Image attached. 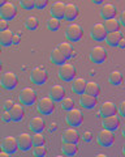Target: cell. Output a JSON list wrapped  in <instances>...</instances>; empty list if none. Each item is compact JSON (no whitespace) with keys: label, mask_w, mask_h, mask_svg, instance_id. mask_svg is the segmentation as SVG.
<instances>
[{"label":"cell","mask_w":125,"mask_h":157,"mask_svg":"<svg viewBox=\"0 0 125 157\" xmlns=\"http://www.w3.org/2000/svg\"><path fill=\"white\" fill-rule=\"evenodd\" d=\"M45 121H43L42 117H34L31 118L30 122H29V128H30L33 132H43L45 130Z\"/></svg>","instance_id":"21"},{"label":"cell","mask_w":125,"mask_h":157,"mask_svg":"<svg viewBox=\"0 0 125 157\" xmlns=\"http://www.w3.org/2000/svg\"><path fill=\"white\" fill-rule=\"evenodd\" d=\"M93 3H94V4H103L102 0H93Z\"/></svg>","instance_id":"49"},{"label":"cell","mask_w":125,"mask_h":157,"mask_svg":"<svg viewBox=\"0 0 125 157\" xmlns=\"http://www.w3.org/2000/svg\"><path fill=\"white\" fill-rule=\"evenodd\" d=\"M121 38H123L121 32H113V33H107L104 41H105V43H107L108 46L115 47V46H117V43H119V41Z\"/></svg>","instance_id":"28"},{"label":"cell","mask_w":125,"mask_h":157,"mask_svg":"<svg viewBox=\"0 0 125 157\" xmlns=\"http://www.w3.org/2000/svg\"><path fill=\"white\" fill-rule=\"evenodd\" d=\"M0 52H2V47H0Z\"/></svg>","instance_id":"54"},{"label":"cell","mask_w":125,"mask_h":157,"mask_svg":"<svg viewBox=\"0 0 125 157\" xmlns=\"http://www.w3.org/2000/svg\"><path fill=\"white\" fill-rule=\"evenodd\" d=\"M124 106H125V101H121L119 104V107H117V111H119V115L121 118H125V111H124Z\"/></svg>","instance_id":"43"},{"label":"cell","mask_w":125,"mask_h":157,"mask_svg":"<svg viewBox=\"0 0 125 157\" xmlns=\"http://www.w3.org/2000/svg\"><path fill=\"white\" fill-rule=\"evenodd\" d=\"M76 67L73 64H70V63H64L62 66H60L59 71H57V75H59V77L61 78L62 81L65 82H70L73 81L76 78Z\"/></svg>","instance_id":"1"},{"label":"cell","mask_w":125,"mask_h":157,"mask_svg":"<svg viewBox=\"0 0 125 157\" xmlns=\"http://www.w3.org/2000/svg\"><path fill=\"white\" fill-rule=\"evenodd\" d=\"M16 13H17V9L16 6L11 2H5L3 4V7L0 8V18L2 20H5V21H11L16 17Z\"/></svg>","instance_id":"9"},{"label":"cell","mask_w":125,"mask_h":157,"mask_svg":"<svg viewBox=\"0 0 125 157\" xmlns=\"http://www.w3.org/2000/svg\"><path fill=\"white\" fill-rule=\"evenodd\" d=\"M60 106H61L62 110L69 111V110H72L74 107V100L73 98H70V97H64L60 101Z\"/></svg>","instance_id":"34"},{"label":"cell","mask_w":125,"mask_h":157,"mask_svg":"<svg viewBox=\"0 0 125 157\" xmlns=\"http://www.w3.org/2000/svg\"><path fill=\"white\" fill-rule=\"evenodd\" d=\"M56 48L62 54V56H64L65 59H70L74 55V50H73V47H72V45L69 42H60Z\"/></svg>","instance_id":"25"},{"label":"cell","mask_w":125,"mask_h":157,"mask_svg":"<svg viewBox=\"0 0 125 157\" xmlns=\"http://www.w3.org/2000/svg\"><path fill=\"white\" fill-rule=\"evenodd\" d=\"M20 42H21V37H20V34H13V39H12V45H20Z\"/></svg>","instance_id":"44"},{"label":"cell","mask_w":125,"mask_h":157,"mask_svg":"<svg viewBox=\"0 0 125 157\" xmlns=\"http://www.w3.org/2000/svg\"><path fill=\"white\" fill-rule=\"evenodd\" d=\"M82 36H84V30L80 24L72 22L65 29V37L68 38V41H70V42H78L80 39L82 38Z\"/></svg>","instance_id":"2"},{"label":"cell","mask_w":125,"mask_h":157,"mask_svg":"<svg viewBox=\"0 0 125 157\" xmlns=\"http://www.w3.org/2000/svg\"><path fill=\"white\" fill-rule=\"evenodd\" d=\"M108 80H109V82H111L113 86H119L123 82L121 72H120V71H112L111 73H109V76H108Z\"/></svg>","instance_id":"32"},{"label":"cell","mask_w":125,"mask_h":157,"mask_svg":"<svg viewBox=\"0 0 125 157\" xmlns=\"http://www.w3.org/2000/svg\"><path fill=\"white\" fill-rule=\"evenodd\" d=\"M47 0H35L34 2V8L35 9H39V11H42V9H45L47 7Z\"/></svg>","instance_id":"39"},{"label":"cell","mask_w":125,"mask_h":157,"mask_svg":"<svg viewBox=\"0 0 125 157\" xmlns=\"http://www.w3.org/2000/svg\"><path fill=\"white\" fill-rule=\"evenodd\" d=\"M117 46L120 47V48H124L125 47V38L123 37L121 39H120V41H119V43H117Z\"/></svg>","instance_id":"46"},{"label":"cell","mask_w":125,"mask_h":157,"mask_svg":"<svg viewBox=\"0 0 125 157\" xmlns=\"http://www.w3.org/2000/svg\"><path fill=\"white\" fill-rule=\"evenodd\" d=\"M97 140L100 147H104V148H108L113 144V140H115V136H113V132L112 131H108V130H100L97 135Z\"/></svg>","instance_id":"10"},{"label":"cell","mask_w":125,"mask_h":157,"mask_svg":"<svg viewBox=\"0 0 125 157\" xmlns=\"http://www.w3.org/2000/svg\"><path fill=\"white\" fill-rule=\"evenodd\" d=\"M50 59H51V62L54 63V64H56V66H62L64 63L66 62V59L62 56V54L57 50V48H54L51 52H50Z\"/></svg>","instance_id":"29"},{"label":"cell","mask_w":125,"mask_h":157,"mask_svg":"<svg viewBox=\"0 0 125 157\" xmlns=\"http://www.w3.org/2000/svg\"><path fill=\"white\" fill-rule=\"evenodd\" d=\"M65 97V89L61 85H54L50 90V98L54 102H60Z\"/></svg>","instance_id":"22"},{"label":"cell","mask_w":125,"mask_h":157,"mask_svg":"<svg viewBox=\"0 0 125 157\" xmlns=\"http://www.w3.org/2000/svg\"><path fill=\"white\" fill-rule=\"evenodd\" d=\"M105 36H107V32L104 30L103 24H95V25H93L90 30V37L94 41H104Z\"/></svg>","instance_id":"18"},{"label":"cell","mask_w":125,"mask_h":157,"mask_svg":"<svg viewBox=\"0 0 125 157\" xmlns=\"http://www.w3.org/2000/svg\"><path fill=\"white\" fill-rule=\"evenodd\" d=\"M2 121H3V122H5V123H9V122H12L11 113L7 111V110H4V111H3V114H2Z\"/></svg>","instance_id":"41"},{"label":"cell","mask_w":125,"mask_h":157,"mask_svg":"<svg viewBox=\"0 0 125 157\" xmlns=\"http://www.w3.org/2000/svg\"><path fill=\"white\" fill-rule=\"evenodd\" d=\"M7 29H8V21L0 18V32H4V30H7Z\"/></svg>","instance_id":"45"},{"label":"cell","mask_w":125,"mask_h":157,"mask_svg":"<svg viewBox=\"0 0 125 157\" xmlns=\"http://www.w3.org/2000/svg\"><path fill=\"white\" fill-rule=\"evenodd\" d=\"M38 25H39V22H38V18L34 17V16H29L26 20H25V28L27 30H37L38 29Z\"/></svg>","instance_id":"33"},{"label":"cell","mask_w":125,"mask_h":157,"mask_svg":"<svg viewBox=\"0 0 125 157\" xmlns=\"http://www.w3.org/2000/svg\"><path fill=\"white\" fill-rule=\"evenodd\" d=\"M84 93H85V94H88V96H91V97L97 98L99 96V93H100V88H99V85L95 81H89V82H86Z\"/></svg>","instance_id":"26"},{"label":"cell","mask_w":125,"mask_h":157,"mask_svg":"<svg viewBox=\"0 0 125 157\" xmlns=\"http://www.w3.org/2000/svg\"><path fill=\"white\" fill-rule=\"evenodd\" d=\"M17 147L18 149L22 151V152H27L31 149L33 147V141H31V135L27 134V132H22V134H20L17 137Z\"/></svg>","instance_id":"11"},{"label":"cell","mask_w":125,"mask_h":157,"mask_svg":"<svg viewBox=\"0 0 125 157\" xmlns=\"http://www.w3.org/2000/svg\"><path fill=\"white\" fill-rule=\"evenodd\" d=\"M116 13H117V8L111 3L102 4V7H100V9H99V14L104 20L116 18Z\"/></svg>","instance_id":"13"},{"label":"cell","mask_w":125,"mask_h":157,"mask_svg":"<svg viewBox=\"0 0 125 157\" xmlns=\"http://www.w3.org/2000/svg\"><path fill=\"white\" fill-rule=\"evenodd\" d=\"M89 58L94 64H102L107 59V50L102 46H95L90 50L89 52Z\"/></svg>","instance_id":"6"},{"label":"cell","mask_w":125,"mask_h":157,"mask_svg":"<svg viewBox=\"0 0 125 157\" xmlns=\"http://www.w3.org/2000/svg\"><path fill=\"white\" fill-rule=\"evenodd\" d=\"M0 84H2V86L5 90H13L18 84L17 75L14 72H12V71L4 72L2 75V78H0Z\"/></svg>","instance_id":"4"},{"label":"cell","mask_w":125,"mask_h":157,"mask_svg":"<svg viewBox=\"0 0 125 157\" xmlns=\"http://www.w3.org/2000/svg\"><path fill=\"white\" fill-rule=\"evenodd\" d=\"M55 157H65L64 155H59V156H55Z\"/></svg>","instance_id":"52"},{"label":"cell","mask_w":125,"mask_h":157,"mask_svg":"<svg viewBox=\"0 0 125 157\" xmlns=\"http://www.w3.org/2000/svg\"><path fill=\"white\" fill-rule=\"evenodd\" d=\"M30 80L33 84H35V85H43L45 82L47 81V72L45 68H42V67H35V68H33L31 72H30Z\"/></svg>","instance_id":"8"},{"label":"cell","mask_w":125,"mask_h":157,"mask_svg":"<svg viewBox=\"0 0 125 157\" xmlns=\"http://www.w3.org/2000/svg\"><path fill=\"white\" fill-rule=\"evenodd\" d=\"M46 26H47L48 30L56 32V30H59V28H60V21L59 20H56V18H54V17H51V18H48L46 21Z\"/></svg>","instance_id":"35"},{"label":"cell","mask_w":125,"mask_h":157,"mask_svg":"<svg viewBox=\"0 0 125 157\" xmlns=\"http://www.w3.org/2000/svg\"><path fill=\"white\" fill-rule=\"evenodd\" d=\"M12 39H13V33L9 29H7L4 32H0V47L12 46Z\"/></svg>","instance_id":"27"},{"label":"cell","mask_w":125,"mask_h":157,"mask_svg":"<svg viewBox=\"0 0 125 157\" xmlns=\"http://www.w3.org/2000/svg\"><path fill=\"white\" fill-rule=\"evenodd\" d=\"M102 126H103L104 130L115 132L116 130L120 128V118L116 114L111 115V117H107V118H103L102 119Z\"/></svg>","instance_id":"14"},{"label":"cell","mask_w":125,"mask_h":157,"mask_svg":"<svg viewBox=\"0 0 125 157\" xmlns=\"http://www.w3.org/2000/svg\"><path fill=\"white\" fill-rule=\"evenodd\" d=\"M47 153V149L45 144L43 145H34V148H33V155L35 157H45Z\"/></svg>","instance_id":"37"},{"label":"cell","mask_w":125,"mask_h":157,"mask_svg":"<svg viewBox=\"0 0 125 157\" xmlns=\"http://www.w3.org/2000/svg\"><path fill=\"white\" fill-rule=\"evenodd\" d=\"M94 157H108L107 155H104V153H98V155H95Z\"/></svg>","instance_id":"48"},{"label":"cell","mask_w":125,"mask_h":157,"mask_svg":"<svg viewBox=\"0 0 125 157\" xmlns=\"http://www.w3.org/2000/svg\"><path fill=\"white\" fill-rule=\"evenodd\" d=\"M86 81L84 77H76L73 81H72V90H73L76 94H84V92H85V86H86Z\"/></svg>","instance_id":"24"},{"label":"cell","mask_w":125,"mask_h":157,"mask_svg":"<svg viewBox=\"0 0 125 157\" xmlns=\"http://www.w3.org/2000/svg\"><path fill=\"white\" fill-rule=\"evenodd\" d=\"M0 145H2V151L5 152V153H8V155H12V153H14V152L18 149L17 140H16V137H14V136H7V137H4Z\"/></svg>","instance_id":"12"},{"label":"cell","mask_w":125,"mask_h":157,"mask_svg":"<svg viewBox=\"0 0 125 157\" xmlns=\"http://www.w3.org/2000/svg\"><path fill=\"white\" fill-rule=\"evenodd\" d=\"M20 6L25 11H31L34 9V0H20Z\"/></svg>","instance_id":"38"},{"label":"cell","mask_w":125,"mask_h":157,"mask_svg":"<svg viewBox=\"0 0 125 157\" xmlns=\"http://www.w3.org/2000/svg\"><path fill=\"white\" fill-rule=\"evenodd\" d=\"M11 118L12 122H21L23 119V115H25V111H23V107L21 104H14L11 110Z\"/></svg>","instance_id":"23"},{"label":"cell","mask_w":125,"mask_h":157,"mask_svg":"<svg viewBox=\"0 0 125 157\" xmlns=\"http://www.w3.org/2000/svg\"><path fill=\"white\" fill-rule=\"evenodd\" d=\"M35 100H37V93L34 89L31 88H23V89L18 94V101L21 102V105H25V106H31L35 104Z\"/></svg>","instance_id":"5"},{"label":"cell","mask_w":125,"mask_h":157,"mask_svg":"<svg viewBox=\"0 0 125 157\" xmlns=\"http://www.w3.org/2000/svg\"><path fill=\"white\" fill-rule=\"evenodd\" d=\"M0 152H2V145H0Z\"/></svg>","instance_id":"53"},{"label":"cell","mask_w":125,"mask_h":157,"mask_svg":"<svg viewBox=\"0 0 125 157\" xmlns=\"http://www.w3.org/2000/svg\"><path fill=\"white\" fill-rule=\"evenodd\" d=\"M61 151H62V155H64V156H66V157H73L77 153V144H73V143H62Z\"/></svg>","instance_id":"31"},{"label":"cell","mask_w":125,"mask_h":157,"mask_svg":"<svg viewBox=\"0 0 125 157\" xmlns=\"http://www.w3.org/2000/svg\"><path fill=\"white\" fill-rule=\"evenodd\" d=\"M116 113H117V106L115 105L112 101H104L99 107V115L102 118L115 115Z\"/></svg>","instance_id":"15"},{"label":"cell","mask_w":125,"mask_h":157,"mask_svg":"<svg viewBox=\"0 0 125 157\" xmlns=\"http://www.w3.org/2000/svg\"><path fill=\"white\" fill-rule=\"evenodd\" d=\"M78 16V7L73 3H68L65 4V9H64V18L68 21H74Z\"/></svg>","instance_id":"20"},{"label":"cell","mask_w":125,"mask_h":157,"mask_svg":"<svg viewBox=\"0 0 125 157\" xmlns=\"http://www.w3.org/2000/svg\"><path fill=\"white\" fill-rule=\"evenodd\" d=\"M65 119H66V123H68L70 127L77 128V127H80L81 124H82V121H84L82 111H81L80 109H76V107H73L72 110L66 111Z\"/></svg>","instance_id":"3"},{"label":"cell","mask_w":125,"mask_h":157,"mask_svg":"<svg viewBox=\"0 0 125 157\" xmlns=\"http://www.w3.org/2000/svg\"><path fill=\"white\" fill-rule=\"evenodd\" d=\"M37 110L41 113L42 115H50L55 110V104L50 97H43L37 102Z\"/></svg>","instance_id":"7"},{"label":"cell","mask_w":125,"mask_h":157,"mask_svg":"<svg viewBox=\"0 0 125 157\" xmlns=\"http://www.w3.org/2000/svg\"><path fill=\"white\" fill-rule=\"evenodd\" d=\"M78 102H80V106L84 107V109H86V110H91L97 106V98L88 96V94H85V93L80 96Z\"/></svg>","instance_id":"19"},{"label":"cell","mask_w":125,"mask_h":157,"mask_svg":"<svg viewBox=\"0 0 125 157\" xmlns=\"http://www.w3.org/2000/svg\"><path fill=\"white\" fill-rule=\"evenodd\" d=\"M0 157H11V155H8V153H5V152H0Z\"/></svg>","instance_id":"47"},{"label":"cell","mask_w":125,"mask_h":157,"mask_svg":"<svg viewBox=\"0 0 125 157\" xmlns=\"http://www.w3.org/2000/svg\"><path fill=\"white\" fill-rule=\"evenodd\" d=\"M80 139V135H78V131L73 127H69V128L64 130L62 132V136H61V140L62 143H73L77 144V141Z\"/></svg>","instance_id":"17"},{"label":"cell","mask_w":125,"mask_h":157,"mask_svg":"<svg viewBox=\"0 0 125 157\" xmlns=\"http://www.w3.org/2000/svg\"><path fill=\"white\" fill-rule=\"evenodd\" d=\"M82 139H84V141H86V143H90V141L93 140V134H91L90 131H85L82 134Z\"/></svg>","instance_id":"42"},{"label":"cell","mask_w":125,"mask_h":157,"mask_svg":"<svg viewBox=\"0 0 125 157\" xmlns=\"http://www.w3.org/2000/svg\"><path fill=\"white\" fill-rule=\"evenodd\" d=\"M2 68H3V64H2V60H0V72H2Z\"/></svg>","instance_id":"51"},{"label":"cell","mask_w":125,"mask_h":157,"mask_svg":"<svg viewBox=\"0 0 125 157\" xmlns=\"http://www.w3.org/2000/svg\"><path fill=\"white\" fill-rule=\"evenodd\" d=\"M64 9H65V4L62 2L52 3V6L50 7L51 17H54L56 20H59V21H61V20L64 18Z\"/></svg>","instance_id":"16"},{"label":"cell","mask_w":125,"mask_h":157,"mask_svg":"<svg viewBox=\"0 0 125 157\" xmlns=\"http://www.w3.org/2000/svg\"><path fill=\"white\" fill-rule=\"evenodd\" d=\"M4 3H5V2H4V0H0V8L3 7V4H4Z\"/></svg>","instance_id":"50"},{"label":"cell","mask_w":125,"mask_h":157,"mask_svg":"<svg viewBox=\"0 0 125 157\" xmlns=\"http://www.w3.org/2000/svg\"><path fill=\"white\" fill-rule=\"evenodd\" d=\"M31 141L33 145H43L45 144V136L42 132H35L34 135H31Z\"/></svg>","instance_id":"36"},{"label":"cell","mask_w":125,"mask_h":157,"mask_svg":"<svg viewBox=\"0 0 125 157\" xmlns=\"http://www.w3.org/2000/svg\"><path fill=\"white\" fill-rule=\"evenodd\" d=\"M119 26L120 24L116 18H111V20H104L103 28L107 33H113V32H119Z\"/></svg>","instance_id":"30"},{"label":"cell","mask_w":125,"mask_h":157,"mask_svg":"<svg viewBox=\"0 0 125 157\" xmlns=\"http://www.w3.org/2000/svg\"><path fill=\"white\" fill-rule=\"evenodd\" d=\"M13 105H14V101L13 100H11V98H8V100H5L4 101V104H3V107H4V110H7V111H9L13 107Z\"/></svg>","instance_id":"40"}]
</instances>
